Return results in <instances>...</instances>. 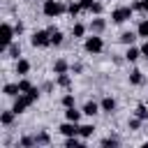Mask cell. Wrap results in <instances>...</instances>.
Returning a JSON list of instances; mask_svg holds the SVG:
<instances>
[{
	"label": "cell",
	"mask_w": 148,
	"mask_h": 148,
	"mask_svg": "<svg viewBox=\"0 0 148 148\" xmlns=\"http://www.w3.org/2000/svg\"><path fill=\"white\" fill-rule=\"evenodd\" d=\"M32 46H51V30H37L30 37Z\"/></svg>",
	"instance_id": "cell-2"
},
{
	"label": "cell",
	"mask_w": 148,
	"mask_h": 148,
	"mask_svg": "<svg viewBox=\"0 0 148 148\" xmlns=\"http://www.w3.org/2000/svg\"><path fill=\"white\" fill-rule=\"evenodd\" d=\"M2 92H5L7 97H16V95H21V88H18V83H5Z\"/></svg>",
	"instance_id": "cell-8"
},
{
	"label": "cell",
	"mask_w": 148,
	"mask_h": 148,
	"mask_svg": "<svg viewBox=\"0 0 148 148\" xmlns=\"http://www.w3.org/2000/svg\"><path fill=\"white\" fill-rule=\"evenodd\" d=\"M62 44V32L60 30H51V46H60Z\"/></svg>",
	"instance_id": "cell-15"
},
{
	"label": "cell",
	"mask_w": 148,
	"mask_h": 148,
	"mask_svg": "<svg viewBox=\"0 0 148 148\" xmlns=\"http://www.w3.org/2000/svg\"><path fill=\"white\" fill-rule=\"evenodd\" d=\"M67 69H69L67 60H56V65H53V72L56 74H67Z\"/></svg>",
	"instance_id": "cell-13"
},
{
	"label": "cell",
	"mask_w": 148,
	"mask_h": 148,
	"mask_svg": "<svg viewBox=\"0 0 148 148\" xmlns=\"http://www.w3.org/2000/svg\"><path fill=\"white\" fill-rule=\"evenodd\" d=\"M99 106H102L104 113H113V109H116V99H113V97H104Z\"/></svg>",
	"instance_id": "cell-9"
},
{
	"label": "cell",
	"mask_w": 148,
	"mask_h": 148,
	"mask_svg": "<svg viewBox=\"0 0 148 148\" xmlns=\"http://www.w3.org/2000/svg\"><path fill=\"white\" fill-rule=\"evenodd\" d=\"M83 141L81 139H76V136H67V141H65V146H69V148H76V146H81Z\"/></svg>",
	"instance_id": "cell-25"
},
{
	"label": "cell",
	"mask_w": 148,
	"mask_h": 148,
	"mask_svg": "<svg viewBox=\"0 0 148 148\" xmlns=\"http://www.w3.org/2000/svg\"><path fill=\"white\" fill-rule=\"evenodd\" d=\"M136 35H139V37H143V39H148V18H143V21L139 23V28H136Z\"/></svg>",
	"instance_id": "cell-14"
},
{
	"label": "cell",
	"mask_w": 148,
	"mask_h": 148,
	"mask_svg": "<svg viewBox=\"0 0 148 148\" xmlns=\"http://www.w3.org/2000/svg\"><path fill=\"white\" fill-rule=\"evenodd\" d=\"M35 141H37V143H49L51 139H49V134H44V132H42V134H37V136H35Z\"/></svg>",
	"instance_id": "cell-29"
},
{
	"label": "cell",
	"mask_w": 148,
	"mask_h": 148,
	"mask_svg": "<svg viewBox=\"0 0 148 148\" xmlns=\"http://www.w3.org/2000/svg\"><path fill=\"white\" fill-rule=\"evenodd\" d=\"M134 39H136V35H134V32H123V35H120V42H123V44H130V46H132V42H134Z\"/></svg>",
	"instance_id": "cell-22"
},
{
	"label": "cell",
	"mask_w": 148,
	"mask_h": 148,
	"mask_svg": "<svg viewBox=\"0 0 148 148\" xmlns=\"http://www.w3.org/2000/svg\"><path fill=\"white\" fill-rule=\"evenodd\" d=\"M90 12H92V14H99V12H102V5H99V2H95V5H92V9H90Z\"/></svg>",
	"instance_id": "cell-37"
},
{
	"label": "cell",
	"mask_w": 148,
	"mask_h": 148,
	"mask_svg": "<svg viewBox=\"0 0 148 148\" xmlns=\"http://www.w3.org/2000/svg\"><path fill=\"white\" fill-rule=\"evenodd\" d=\"M28 72H30V62H28V60H23V58H18V62H16V74L25 76Z\"/></svg>",
	"instance_id": "cell-10"
},
{
	"label": "cell",
	"mask_w": 148,
	"mask_h": 148,
	"mask_svg": "<svg viewBox=\"0 0 148 148\" xmlns=\"http://www.w3.org/2000/svg\"><path fill=\"white\" fill-rule=\"evenodd\" d=\"M92 132H95V127H92V125H81L79 136H81V139H88V136H92Z\"/></svg>",
	"instance_id": "cell-17"
},
{
	"label": "cell",
	"mask_w": 148,
	"mask_h": 148,
	"mask_svg": "<svg viewBox=\"0 0 148 148\" xmlns=\"http://www.w3.org/2000/svg\"><path fill=\"white\" fill-rule=\"evenodd\" d=\"M132 7H118V9H113L111 12V18H113V23H125L127 18H132Z\"/></svg>",
	"instance_id": "cell-5"
},
{
	"label": "cell",
	"mask_w": 148,
	"mask_h": 148,
	"mask_svg": "<svg viewBox=\"0 0 148 148\" xmlns=\"http://www.w3.org/2000/svg\"><path fill=\"white\" fill-rule=\"evenodd\" d=\"M134 9H141V12H148V0H139L134 5Z\"/></svg>",
	"instance_id": "cell-31"
},
{
	"label": "cell",
	"mask_w": 148,
	"mask_h": 148,
	"mask_svg": "<svg viewBox=\"0 0 148 148\" xmlns=\"http://www.w3.org/2000/svg\"><path fill=\"white\" fill-rule=\"evenodd\" d=\"M79 5H81V9H88V12H90V9H92V5H95V0H81Z\"/></svg>",
	"instance_id": "cell-30"
},
{
	"label": "cell",
	"mask_w": 148,
	"mask_h": 148,
	"mask_svg": "<svg viewBox=\"0 0 148 148\" xmlns=\"http://www.w3.org/2000/svg\"><path fill=\"white\" fill-rule=\"evenodd\" d=\"M83 49H86L88 53H99V51L104 49V42H102V37H97V35H92V37H88V39H86V44H83Z\"/></svg>",
	"instance_id": "cell-6"
},
{
	"label": "cell",
	"mask_w": 148,
	"mask_h": 148,
	"mask_svg": "<svg viewBox=\"0 0 148 148\" xmlns=\"http://www.w3.org/2000/svg\"><path fill=\"white\" fill-rule=\"evenodd\" d=\"M83 32H86V25H81V23H74L72 25V35L74 37H83Z\"/></svg>",
	"instance_id": "cell-21"
},
{
	"label": "cell",
	"mask_w": 148,
	"mask_h": 148,
	"mask_svg": "<svg viewBox=\"0 0 148 148\" xmlns=\"http://www.w3.org/2000/svg\"><path fill=\"white\" fill-rule=\"evenodd\" d=\"M14 30H16V35H21V32H23V23H16V25H14Z\"/></svg>",
	"instance_id": "cell-38"
},
{
	"label": "cell",
	"mask_w": 148,
	"mask_h": 148,
	"mask_svg": "<svg viewBox=\"0 0 148 148\" xmlns=\"http://www.w3.org/2000/svg\"><path fill=\"white\" fill-rule=\"evenodd\" d=\"M102 146H118L116 139H102Z\"/></svg>",
	"instance_id": "cell-35"
},
{
	"label": "cell",
	"mask_w": 148,
	"mask_h": 148,
	"mask_svg": "<svg viewBox=\"0 0 148 148\" xmlns=\"http://www.w3.org/2000/svg\"><path fill=\"white\" fill-rule=\"evenodd\" d=\"M141 56H146V58H148V39L141 44Z\"/></svg>",
	"instance_id": "cell-36"
},
{
	"label": "cell",
	"mask_w": 148,
	"mask_h": 148,
	"mask_svg": "<svg viewBox=\"0 0 148 148\" xmlns=\"http://www.w3.org/2000/svg\"><path fill=\"white\" fill-rule=\"evenodd\" d=\"M136 118H141V120H146V118H148V109H146L143 104H139V106H136Z\"/></svg>",
	"instance_id": "cell-24"
},
{
	"label": "cell",
	"mask_w": 148,
	"mask_h": 148,
	"mask_svg": "<svg viewBox=\"0 0 148 148\" xmlns=\"http://www.w3.org/2000/svg\"><path fill=\"white\" fill-rule=\"evenodd\" d=\"M139 56H141V49H134V46H130V49H127V53H125V58H127L130 62H134Z\"/></svg>",
	"instance_id": "cell-16"
},
{
	"label": "cell",
	"mask_w": 148,
	"mask_h": 148,
	"mask_svg": "<svg viewBox=\"0 0 148 148\" xmlns=\"http://www.w3.org/2000/svg\"><path fill=\"white\" fill-rule=\"evenodd\" d=\"M67 12H69V14H72V16H76V14H79V12H81V5H79V2H72V5H69V7H67Z\"/></svg>",
	"instance_id": "cell-27"
},
{
	"label": "cell",
	"mask_w": 148,
	"mask_h": 148,
	"mask_svg": "<svg viewBox=\"0 0 148 148\" xmlns=\"http://www.w3.org/2000/svg\"><path fill=\"white\" fill-rule=\"evenodd\" d=\"M42 12H44V16H49V18H56L58 14H62V12H65V7H62L58 0H44V7H42Z\"/></svg>",
	"instance_id": "cell-1"
},
{
	"label": "cell",
	"mask_w": 148,
	"mask_h": 148,
	"mask_svg": "<svg viewBox=\"0 0 148 148\" xmlns=\"http://www.w3.org/2000/svg\"><path fill=\"white\" fill-rule=\"evenodd\" d=\"M81 113H83V111H76L74 106H67V109H65V118H67V120H74V123H79Z\"/></svg>",
	"instance_id": "cell-11"
},
{
	"label": "cell",
	"mask_w": 148,
	"mask_h": 148,
	"mask_svg": "<svg viewBox=\"0 0 148 148\" xmlns=\"http://www.w3.org/2000/svg\"><path fill=\"white\" fill-rule=\"evenodd\" d=\"M143 81V76H141V72L139 69H134V72H130V83H134V86H139Z\"/></svg>",
	"instance_id": "cell-20"
},
{
	"label": "cell",
	"mask_w": 148,
	"mask_h": 148,
	"mask_svg": "<svg viewBox=\"0 0 148 148\" xmlns=\"http://www.w3.org/2000/svg\"><path fill=\"white\" fill-rule=\"evenodd\" d=\"M14 116H16V113H14V109H12V111H5V113L0 116V123H2V125H12Z\"/></svg>",
	"instance_id": "cell-19"
},
{
	"label": "cell",
	"mask_w": 148,
	"mask_h": 148,
	"mask_svg": "<svg viewBox=\"0 0 148 148\" xmlns=\"http://www.w3.org/2000/svg\"><path fill=\"white\" fill-rule=\"evenodd\" d=\"M90 28H92L95 32H99V30H104V21H102V18H95V21L90 23Z\"/></svg>",
	"instance_id": "cell-26"
},
{
	"label": "cell",
	"mask_w": 148,
	"mask_h": 148,
	"mask_svg": "<svg viewBox=\"0 0 148 148\" xmlns=\"http://www.w3.org/2000/svg\"><path fill=\"white\" fill-rule=\"evenodd\" d=\"M79 123H74V120H67V123H62L60 125V134H65V136H79Z\"/></svg>",
	"instance_id": "cell-7"
},
{
	"label": "cell",
	"mask_w": 148,
	"mask_h": 148,
	"mask_svg": "<svg viewBox=\"0 0 148 148\" xmlns=\"http://www.w3.org/2000/svg\"><path fill=\"white\" fill-rule=\"evenodd\" d=\"M99 109H102V106H99L97 102H86V106H83V113H86V116H95Z\"/></svg>",
	"instance_id": "cell-12"
},
{
	"label": "cell",
	"mask_w": 148,
	"mask_h": 148,
	"mask_svg": "<svg viewBox=\"0 0 148 148\" xmlns=\"http://www.w3.org/2000/svg\"><path fill=\"white\" fill-rule=\"evenodd\" d=\"M35 143H37V141H35L32 136H23V139H21V146H35Z\"/></svg>",
	"instance_id": "cell-34"
},
{
	"label": "cell",
	"mask_w": 148,
	"mask_h": 148,
	"mask_svg": "<svg viewBox=\"0 0 148 148\" xmlns=\"http://www.w3.org/2000/svg\"><path fill=\"white\" fill-rule=\"evenodd\" d=\"M141 127V118H132L130 120V130H139Z\"/></svg>",
	"instance_id": "cell-33"
},
{
	"label": "cell",
	"mask_w": 148,
	"mask_h": 148,
	"mask_svg": "<svg viewBox=\"0 0 148 148\" xmlns=\"http://www.w3.org/2000/svg\"><path fill=\"white\" fill-rule=\"evenodd\" d=\"M7 53H9V58H18V56H21V46L12 42V44L7 46Z\"/></svg>",
	"instance_id": "cell-18"
},
{
	"label": "cell",
	"mask_w": 148,
	"mask_h": 148,
	"mask_svg": "<svg viewBox=\"0 0 148 148\" xmlns=\"http://www.w3.org/2000/svg\"><path fill=\"white\" fill-rule=\"evenodd\" d=\"M18 88H21V92H30V90H32L35 86H32V83H30L28 79H21V81H18Z\"/></svg>",
	"instance_id": "cell-23"
},
{
	"label": "cell",
	"mask_w": 148,
	"mask_h": 148,
	"mask_svg": "<svg viewBox=\"0 0 148 148\" xmlns=\"http://www.w3.org/2000/svg\"><path fill=\"white\" fill-rule=\"evenodd\" d=\"M58 83L60 86H69V76L67 74H58Z\"/></svg>",
	"instance_id": "cell-32"
},
{
	"label": "cell",
	"mask_w": 148,
	"mask_h": 148,
	"mask_svg": "<svg viewBox=\"0 0 148 148\" xmlns=\"http://www.w3.org/2000/svg\"><path fill=\"white\" fill-rule=\"evenodd\" d=\"M32 102H35V99H32L28 92H21V95L16 97V102H14V106H12V109H14V113L18 116V113H23V111H25V109H28Z\"/></svg>",
	"instance_id": "cell-4"
},
{
	"label": "cell",
	"mask_w": 148,
	"mask_h": 148,
	"mask_svg": "<svg viewBox=\"0 0 148 148\" xmlns=\"http://www.w3.org/2000/svg\"><path fill=\"white\" fill-rule=\"evenodd\" d=\"M62 106H65V109H67V106H74V95L67 92V95L62 97Z\"/></svg>",
	"instance_id": "cell-28"
},
{
	"label": "cell",
	"mask_w": 148,
	"mask_h": 148,
	"mask_svg": "<svg viewBox=\"0 0 148 148\" xmlns=\"http://www.w3.org/2000/svg\"><path fill=\"white\" fill-rule=\"evenodd\" d=\"M14 32H16V30H14L9 23H2V25H0V46H2V49H7V46L12 44Z\"/></svg>",
	"instance_id": "cell-3"
}]
</instances>
